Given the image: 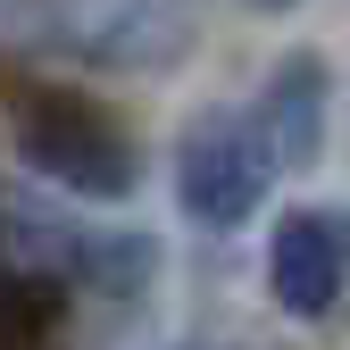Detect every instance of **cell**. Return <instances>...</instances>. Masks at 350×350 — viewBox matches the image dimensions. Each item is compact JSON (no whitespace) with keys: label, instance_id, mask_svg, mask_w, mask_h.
I'll return each mask as SVG.
<instances>
[{"label":"cell","instance_id":"277c9868","mask_svg":"<svg viewBox=\"0 0 350 350\" xmlns=\"http://www.w3.org/2000/svg\"><path fill=\"white\" fill-rule=\"evenodd\" d=\"M258 125H267L275 167H309V159L325 150V59L292 51V59L267 75V109H258Z\"/></svg>","mask_w":350,"mask_h":350},{"label":"cell","instance_id":"5b68a950","mask_svg":"<svg viewBox=\"0 0 350 350\" xmlns=\"http://www.w3.org/2000/svg\"><path fill=\"white\" fill-rule=\"evenodd\" d=\"M258 9H292V0H258Z\"/></svg>","mask_w":350,"mask_h":350},{"label":"cell","instance_id":"7a4b0ae2","mask_svg":"<svg viewBox=\"0 0 350 350\" xmlns=\"http://www.w3.org/2000/svg\"><path fill=\"white\" fill-rule=\"evenodd\" d=\"M275 184V150H267V125H250L234 109H200L175 142V200L200 226H242V217L267 200Z\"/></svg>","mask_w":350,"mask_h":350},{"label":"cell","instance_id":"3957f363","mask_svg":"<svg viewBox=\"0 0 350 350\" xmlns=\"http://www.w3.org/2000/svg\"><path fill=\"white\" fill-rule=\"evenodd\" d=\"M267 284L292 317H325L350 284V208H292L267 250Z\"/></svg>","mask_w":350,"mask_h":350},{"label":"cell","instance_id":"6da1fadb","mask_svg":"<svg viewBox=\"0 0 350 350\" xmlns=\"http://www.w3.org/2000/svg\"><path fill=\"white\" fill-rule=\"evenodd\" d=\"M9 134H17V159L33 175H51V184H67L83 200H125L134 192V142H125V125L100 117L92 100H75V92H17Z\"/></svg>","mask_w":350,"mask_h":350}]
</instances>
